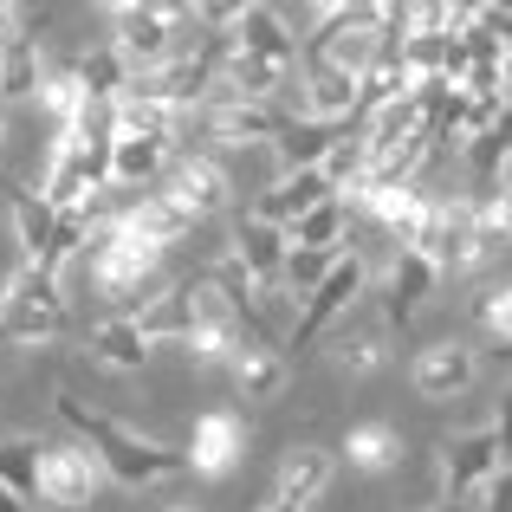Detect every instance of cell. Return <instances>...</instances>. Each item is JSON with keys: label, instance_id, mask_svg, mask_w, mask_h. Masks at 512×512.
I'll return each mask as SVG.
<instances>
[{"label": "cell", "instance_id": "1", "mask_svg": "<svg viewBox=\"0 0 512 512\" xmlns=\"http://www.w3.org/2000/svg\"><path fill=\"white\" fill-rule=\"evenodd\" d=\"M52 409H59V422L104 461V474H111L117 487H156V480L188 474V448L143 441L137 428H124L117 415H104V409H91V402H78L72 389H59V396H52Z\"/></svg>", "mask_w": 512, "mask_h": 512}, {"label": "cell", "instance_id": "2", "mask_svg": "<svg viewBox=\"0 0 512 512\" xmlns=\"http://www.w3.org/2000/svg\"><path fill=\"white\" fill-rule=\"evenodd\" d=\"M91 286L104 292L111 305H124V312H137V299L150 292V279L163 273V247L156 240H143L130 221H98L91 227Z\"/></svg>", "mask_w": 512, "mask_h": 512}, {"label": "cell", "instance_id": "3", "mask_svg": "<svg viewBox=\"0 0 512 512\" xmlns=\"http://www.w3.org/2000/svg\"><path fill=\"white\" fill-rule=\"evenodd\" d=\"M7 201H13V234H20L26 266H39V273L59 279V266L72 260V253H85V247H91V221H85V214L52 208L39 188L7 182Z\"/></svg>", "mask_w": 512, "mask_h": 512}, {"label": "cell", "instance_id": "4", "mask_svg": "<svg viewBox=\"0 0 512 512\" xmlns=\"http://www.w3.org/2000/svg\"><path fill=\"white\" fill-rule=\"evenodd\" d=\"M415 253H422L435 273H448V279H461V273H474V266H487L493 234L480 227L474 195H435V208H428L422 234H415Z\"/></svg>", "mask_w": 512, "mask_h": 512}, {"label": "cell", "instance_id": "5", "mask_svg": "<svg viewBox=\"0 0 512 512\" xmlns=\"http://www.w3.org/2000/svg\"><path fill=\"white\" fill-rule=\"evenodd\" d=\"M65 325H72V312H65V292L52 273L20 260L0 279V338L7 344H52Z\"/></svg>", "mask_w": 512, "mask_h": 512}, {"label": "cell", "instance_id": "6", "mask_svg": "<svg viewBox=\"0 0 512 512\" xmlns=\"http://www.w3.org/2000/svg\"><path fill=\"white\" fill-rule=\"evenodd\" d=\"M363 286H370V266H363V253H350V247H344V260L331 266V279L312 292V299H305L299 325L286 331V350H292V357H305V350H312L318 338H331V331L344 325V312L363 299Z\"/></svg>", "mask_w": 512, "mask_h": 512}, {"label": "cell", "instance_id": "7", "mask_svg": "<svg viewBox=\"0 0 512 512\" xmlns=\"http://www.w3.org/2000/svg\"><path fill=\"white\" fill-rule=\"evenodd\" d=\"M500 461H506V448H500V435H493V422L487 428H467V435L435 441V480H441L435 500H454V506H461L467 493H487V480L500 474Z\"/></svg>", "mask_w": 512, "mask_h": 512}, {"label": "cell", "instance_id": "8", "mask_svg": "<svg viewBox=\"0 0 512 512\" xmlns=\"http://www.w3.org/2000/svg\"><path fill=\"white\" fill-rule=\"evenodd\" d=\"M240 325H247V338H240L234 363H227V376H234V396H247V402H273L279 389L292 383V350L273 338V318H266V312L240 318Z\"/></svg>", "mask_w": 512, "mask_h": 512}, {"label": "cell", "instance_id": "9", "mask_svg": "<svg viewBox=\"0 0 512 512\" xmlns=\"http://www.w3.org/2000/svg\"><path fill=\"white\" fill-rule=\"evenodd\" d=\"M104 480L111 474L85 441H46V454H39V506H59V512L91 506Z\"/></svg>", "mask_w": 512, "mask_h": 512}, {"label": "cell", "instance_id": "10", "mask_svg": "<svg viewBox=\"0 0 512 512\" xmlns=\"http://www.w3.org/2000/svg\"><path fill=\"white\" fill-rule=\"evenodd\" d=\"M156 195H163L175 214H188V221H208V214H221L227 201H234V188H227L221 156H208V150H182V156H175V163L163 169V188H156Z\"/></svg>", "mask_w": 512, "mask_h": 512}, {"label": "cell", "instance_id": "11", "mask_svg": "<svg viewBox=\"0 0 512 512\" xmlns=\"http://www.w3.org/2000/svg\"><path fill=\"white\" fill-rule=\"evenodd\" d=\"M240 338H247V325H240V312H234V305L221 299V286H214V279H201L195 331L182 338L188 363H195V370H227V363H234V350H240Z\"/></svg>", "mask_w": 512, "mask_h": 512}, {"label": "cell", "instance_id": "12", "mask_svg": "<svg viewBox=\"0 0 512 512\" xmlns=\"http://www.w3.org/2000/svg\"><path fill=\"white\" fill-rule=\"evenodd\" d=\"M331 474H338V454H331V448H292L286 461H279L266 500L253 512H312L318 493L331 487Z\"/></svg>", "mask_w": 512, "mask_h": 512}, {"label": "cell", "instance_id": "13", "mask_svg": "<svg viewBox=\"0 0 512 512\" xmlns=\"http://www.w3.org/2000/svg\"><path fill=\"white\" fill-rule=\"evenodd\" d=\"M435 279H441V273H435V266H428L415 247H396L383 286H376V312H383V325L409 338V325H415V312H422V299L435 292Z\"/></svg>", "mask_w": 512, "mask_h": 512}, {"label": "cell", "instance_id": "14", "mask_svg": "<svg viewBox=\"0 0 512 512\" xmlns=\"http://www.w3.org/2000/svg\"><path fill=\"white\" fill-rule=\"evenodd\" d=\"M299 98H292V117H318V124H357V78L338 72L331 59H305L299 65Z\"/></svg>", "mask_w": 512, "mask_h": 512}, {"label": "cell", "instance_id": "15", "mask_svg": "<svg viewBox=\"0 0 512 512\" xmlns=\"http://www.w3.org/2000/svg\"><path fill=\"white\" fill-rule=\"evenodd\" d=\"M227 260L253 279V286H279L286 279V260H292V234L260 214H240L234 221V240H227Z\"/></svg>", "mask_w": 512, "mask_h": 512}, {"label": "cell", "instance_id": "16", "mask_svg": "<svg viewBox=\"0 0 512 512\" xmlns=\"http://www.w3.org/2000/svg\"><path fill=\"white\" fill-rule=\"evenodd\" d=\"M474 376H480V357L467 344H422L409 357V383H415V396H428V402H454V396H467L474 389Z\"/></svg>", "mask_w": 512, "mask_h": 512}, {"label": "cell", "instance_id": "17", "mask_svg": "<svg viewBox=\"0 0 512 512\" xmlns=\"http://www.w3.org/2000/svg\"><path fill=\"white\" fill-rule=\"evenodd\" d=\"M182 448H188V467H195V474L227 480L240 467V454H247V422H240L234 409H208V415H195V435H188Z\"/></svg>", "mask_w": 512, "mask_h": 512}, {"label": "cell", "instance_id": "18", "mask_svg": "<svg viewBox=\"0 0 512 512\" xmlns=\"http://www.w3.org/2000/svg\"><path fill=\"white\" fill-rule=\"evenodd\" d=\"M318 201H338V188H331V175L325 169H292V175H279L273 188H266L260 201H253V214H260V221H273V227H299L305 214L318 208Z\"/></svg>", "mask_w": 512, "mask_h": 512}, {"label": "cell", "instance_id": "19", "mask_svg": "<svg viewBox=\"0 0 512 512\" xmlns=\"http://www.w3.org/2000/svg\"><path fill=\"white\" fill-rule=\"evenodd\" d=\"M234 46L253 52V59H266V65H286V72H299V65H305V46H299V33H292V20H286V13H273L266 0L240 20Z\"/></svg>", "mask_w": 512, "mask_h": 512}, {"label": "cell", "instance_id": "20", "mask_svg": "<svg viewBox=\"0 0 512 512\" xmlns=\"http://www.w3.org/2000/svg\"><path fill=\"white\" fill-rule=\"evenodd\" d=\"M389 338L396 331L383 325V312L376 318H344L338 331H331V357H338V370L344 376H370V370H383V357H389Z\"/></svg>", "mask_w": 512, "mask_h": 512}, {"label": "cell", "instance_id": "21", "mask_svg": "<svg viewBox=\"0 0 512 512\" xmlns=\"http://www.w3.org/2000/svg\"><path fill=\"white\" fill-rule=\"evenodd\" d=\"M39 85H46V59H39V20H33L13 39H0V98L7 104L39 98Z\"/></svg>", "mask_w": 512, "mask_h": 512}, {"label": "cell", "instance_id": "22", "mask_svg": "<svg viewBox=\"0 0 512 512\" xmlns=\"http://www.w3.org/2000/svg\"><path fill=\"white\" fill-rule=\"evenodd\" d=\"M350 137V124H318V117H292L286 124V137L273 143L279 150V169H325V156L338 150V143Z\"/></svg>", "mask_w": 512, "mask_h": 512}, {"label": "cell", "instance_id": "23", "mask_svg": "<svg viewBox=\"0 0 512 512\" xmlns=\"http://www.w3.org/2000/svg\"><path fill=\"white\" fill-rule=\"evenodd\" d=\"M195 305H201V279H182V286H169L156 305H137V325L150 331V344H163V338L182 344L188 331H195Z\"/></svg>", "mask_w": 512, "mask_h": 512}, {"label": "cell", "instance_id": "24", "mask_svg": "<svg viewBox=\"0 0 512 512\" xmlns=\"http://www.w3.org/2000/svg\"><path fill=\"white\" fill-rule=\"evenodd\" d=\"M344 461L357 467V474H389V467L402 461V435H396V422H383V415H370V422H350V435H344Z\"/></svg>", "mask_w": 512, "mask_h": 512}, {"label": "cell", "instance_id": "25", "mask_svg": "<svg viewBox=\"0 0 512 512\" xmlns=\"http://www.w3.org/2000/svg\"><path fill=\"white\" fill-rule=\"evenodd\" d=\"M150 331L137 325V312H117V318H104L98 331H91V357H104L111 370H143L150 363Z\"/></svg>", "mask_w": 512, "mask_h": 512}, {"label": "cell", "instance_id": "26", "mask_svg": "<svg viewBox=\"0 0 512 512\" xmlns=\"http://www.w3.org/2000/svg\"><path fill=\"white\" fill-rule=\"evenodd\" d=\"M111 214H117V221H130V227H137L143 240H156V247H163V253L175 247V240H188V227H195V221H188V214H175L163 195H150V201H117Z\"/></svg>", "mask_w": 512, "mask_h": 512}, {"label": "cell", "instance_id": "27", "mask_svg": "<svg viewBox=\"0 0 512 512\" xmlns=\"http://www.w3.org/2000/svg\"><path fill=\"white\" fill-rule=\"evenodd\" d=\"M39 454H46V441H33V435L0 441V487L20 493L26 506H39Z\"/></svg>", "mask_w": 512, "mask_h": 512}, {"label": "cell", "instance_id": "28", "mask_svg": "<svg viewBox=\"0 0 512 512\" xmlns=\"http://www.w3.org/2000/svg\"><path fill=\"white\" fill-rule=\"evenodd\" d=\"M78 78H85V98L91 104H117L130 85H137V72H130V59L117 46H98L91 59H78Z\"/></svg>", "mask_w": 512, "mask_h": 512}, {"label": "cell", "instance_id": "29", "mask_svg": "<svg viewBox=\"0 0 512 512\" xmlns=\"http://www.w3.org/2000/svg\"><path fill=\"white\" fill-rule=\"evenodd\" d=\"M85 78H78V65L72 72H46V85H39V117H46L52 124V137H59V130H72L78 117H85Z\"/></svg>", "mask_w": 512, "mask_h": 512}, {"label": "cell", "instance_id": "30", "mask_svg": "<svg viewBox=\"0 0 512 512\" xmlns=\"http://www.w3.org/2000/svg\"><path fill=\"white\" fill-rule=\"evenodd\" d=\"M163 150H169V137H117L111 175L117 182H150V175H163Z\"/></svg>", "mask_w": 512, "mask_h": 512}, {"label": "cell", "instance_id": "31", "mask_svg": "<svg viewBox=\"0 0 512 512\" xmlns=\"http://www.w3.org/2000/svg\"><path fill=\"white\" fill-rule=\"evenodd\" d=\"M344 221H350V201H318V208L292 227V247H325V253H338L344 247Z\"/></svg>", "mask_w": 512, "mask_h": 512}, {"label": "cell", "instance_id": "32", "mask_svg": "<svg viewBox=\"0 0 512 512\" xmlns=\"http://www.w3.org/2000/svg\"><path fill=\"white\" fill-rule=\"evenodd\" d=\"M474 318H480V331H487L500 350H512V273L493 279V286L474 299Z\"/></svg>", "mask_w": 512, "mask_h": 512}, {"label": "cell", "instance_id": "33", "mask_svg": "<svg viewBox=\"0 0 512 512\" xmlns=\"http://www.w3.org/2000/svg\"><path fill=\"white\" fill-rule=\"evenodd\" d=\"M338 260H344V247L338 253H325V247H292L286 279H279V286H292V292H305V299H312V292L331 279V266H338Z\"/></svg>", "mask_w": 512, "mask_h": 512}, {"label": "cell", "instance_id": "34", "mask_svg": "<svg viewBox=\"0 0 512 512\" xmlns=\"http://www.w3.org/2000/svg\"><path fill=\"white\" fill-rule=\"evenodd\" d=\"M474 208H480V227L493 234V247L512 240V175L493 182V188H474Z\"/></svg>", "mask_w": 512, "mask_h": 512}, {"label": "cell", "instance_id": "35", "mask_svg": "<svg viewBox=\"0 0 512 512\" xmlns=\"http://www.w3.org/2000/svg\"><path fill=\"white\" fill-rule=\"evenodd\" d=\"M260 7V0H195V26L201 33H240V20Z\"/></svg>", "mask_w": 512, "mask_h": 512}, {"label": "cell", "instance_id": "36", "mask_svg": "<svg viewBox=\"0 0 512 512\" xmlns=\"http://www.w3.org/2000/svg\"><path fill=\"white\" fill-rule=\"evenodd\" d=\"M480 512H512V467L487 480V493H480Z\"/></svg>", "mask_w": 512, "mask_h": 512}, {"label": "cell", "instance_id": "37", "mask_svg": "<svg viewBox=\"0 0 512 512\" xmlns=\"http://www.w3.org/2000/svg\"><path fill=\"white\" fill-rule=\"evenodd\" d=\"M448 13H454V26L467 33V26H474L480 13H487V0H448Z\"/></svg>", "mask_w": 512, "mask_h": 512}, {"label": "cell", "instance_id": "38", "mask_svg": "<svg viewBox=\"0 0 512 512\" xmlns=\"http://www.w3.org/2000/svg\"><path fill=\"white\" fill-rule=\"evenodd\" d=\"M493 435H500V448L512 454V389L500 396V415H493Z\"/></svg>", "mask_w": 512, "mask_h": 512}, {"label": "cell", "instance_id": "39", "mask_svg": "<svg viewBox=\"0 0 512 512\" xmlns=\"http://www.w3.org/2000/svg\"><path fill=\"white\" fill-rule=\"evenodd\" d=\"M0 512H26V500H20V493H7V487H0Z\"/></svg>", "mask_w": 512, "mask_h": 512}, {"label": "cell", "instance_id": "40", "mask_svg": "<svg viewBox=\"0 0 512 512\" xmlns=\"http://www.w3.org/2000/svg\"><path fill=\"white\" fill-rule=\"evenodd\" d=\"M428 512H461V506H454V500H435V506H428Z\"/></svg>", "mask_w": 512, "mask_h": 512}, {"label": "cell", "instance_id": "41", "mask_svg": "<svg viewBox=\"0 0 512 512\" xmlns=\"http://www.w3.org/2000/svg\"><path fill=\"white\" fill-rule=\"evenodd\" d=\"M506 104H512V59H506Z\"/></svg>", "mask_w": 512, "mask_h": 512}, {"label": "cell", "instance_id": "42", "mask_svg": "<svg viewBox=\"0 0 512 512\" xmlns=\"http://www.w3.org/2000/svg\"><path fill=\"white\" fill-rule=\"evenodd\" d=\"M487 7H506V13H512V0H487Z\"/></svg>", "mask_w": 512, "mask_h": 512}, {"label": "cell", "instance_id": "43", "mask_svg": "<svg viewBox=\"0 0 512 512\" xmlns=\"http://www.w3.org/2000/svg\"><path fill=\"white\" fill-rule=\"evenodd\" d=\"M163 512H195V506H163Z\"/></svg>", "mask_w": 512, "mask_h": 512}, {"label": "cell", "instance_id": "44", "mask_svg": "<svg viewBox=\"0 0 512 512\" xmlns=\"http://www.w3.org/2000/svg\"><path fill=\"white\" fill-rule=\"evenodd\" d=\"M0 143H7V124H0Z\"/></svg>", "mask_w": 512, "mask_h": 512}, {"label": "cell", "instance_id": "45", "mask_svg": "<svg viewBox=\"0 0 512 512\" xmlns=\"http://www.w3.org/2000/svg\"><path fill=\"white\" fill-rule=\"evenodd\" d=\"M506 357H512V350H506Z\"/></svg>", "mask_w": 512, "mask_h": 512}]
</instances>
